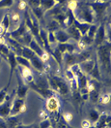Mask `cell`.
<instances>
[{"label":"cell","mask_w":111,"mask_h":128,"mask_svg":"<svg viewBox=\"0 0 111 128\" xmlns=\"http://www.w3.org/2000/svg\"><path fill=\"white\" fill-rule=\"evenodd\" d=\"M54 1L56 2V4H63L67 0H54Z\"/></svg>","instance_id":"cell-53"},{"label":"cell","mask_w":111,"mask_h":128,"mask_svg":"<svg viewBox=\"0 0 111 128\" xmlns=\"http://www.w3.org/2000/svg\"><path fill=\"white\" fill-rule=\"evenodd\" d=\"M48 43H49V45L55 43L56 38H55V35H54V32H52V31L48 32Z\"/></svg>","instance_id":"cell-41"},{"label":"cell","mask_w":111,"mask_h":128,"mask_svg":"<svg viewBox=\"0 0 111 128\" xmlns=\"http://www.w3.org/2000/svg\"><path fill=\"white\" fill-rule=\"evenodd\" d=\"M16 128H33V124H31V125H24V124H21V123H18Z\"/></svg>","instance_id":"cell-50"},{"label":"cell","mask_w":111,"mask_h":128,"mask_svg":"<svg viewBox=\"0 0 111 128\" xmlns=\"http://www.w3.org/2000/svg\"><path fill=\"white\" fill-rule=\"evenodd\" d=\"M0 128H8V127H7L6 122H5V120L0 118Z\"/></svg>","instance_id":"cell-51"},{"label":"cell","mask_w":111,"mask_h":128,"mask_svg":"<svg viewBox=\"0 0 111 128\" xmlns=\"http://www.w3.org/2000/svg\"><path fill=\"white\" fill-rule=\"evenodd\" d=\"M94 65H95V60L90 59V58L87 59V60H85V61H83V62H80V63L78 64L81 72L83 73V74H88V75L92 71Z\"/></svg>","instance_id":"cell-13"},{"label":"cell","mask_w":111,"mask_h":128,"mask_svg":"<svg viewBox=\"0 0 111 128\" xmlns=\"http://www.w3.org/2000/svg\"><path fill=\"white\" fill-rule=\"evenodd\" d=\"M6 120V124H7V127L8 128H16L17 126V124L19 123V121L16 118V116H9L7 118H5Z\"/></svg>","instance_id":"cell-25"},{"label":"cell","mask_w":111,"mask_h":128,"mask_svg":"<svg viewBox=\"0 0 111 128\" xmlns=\"http://www.w3.org/2000/svg\"><path fill=\"white\" fill-rule=\"evenodd\" d=\"M0 62H1V60H0Z\"/></svg>","instance_id":"cell-56"},{"label":"cell","mask_w":111,"mask_h":128,"mask_svg":"<svg viewBox=\"0 0 111 128\" xmlns=\"http://www.w3.org/2000/svg\"><path fill=\"white\" fill-rule=\"evenodd\" d=\"M88 6L92 10V12L96 14V16L98 18H102L103 16V14L105 13L106 8L109 6V2L108 1L104 2L102 0H96L94 3L88 4Z\"/></svg>","instance_id":"cell-2"},{"label":"cell","mask_w":111,"mask_h":128,"mask_svg":"<svg viewBox=\"0 0 111 128\" xmlns=\"http://www.w3.org/2000/svg\"><path fill=\"white\" fill-rule=\"evenodd\" d=\"M58 27H59V24L56 22V20H52V22H50L49 24V25H48V28H49V30L52 32L56 31L57 29H58Z\"/></svg>","instance_id":"cell-42"},{"label":"cell","mask_w":111,"mask_h":128,"mask_svg":"<svg viewBox=\"0 0 111 128\" xmlns=\"http://www.w3.org/2000/svg\"><path fill=\"white\" fill-rule=\"evenodd\" d=\"M57 48L59 50V52L64 54L66 52H69V54H73L74 52V48H75V46L72 45V44H70V43H59L58 46H57Z\"/></svg>","instance_id":"cell-16"},{"label":"cell","mask_w":111,"mask_h":128,"mask_svg":"<svg viewBox=\"0 0 111 128\" xmlns=\"http://www.w3.org/2000/svg\"><path fill=\"white\" fill-rule=\"evenodd\" d=\"M20 56L24 57V58H26V59H28V60H30L33 56H35V52L32 50L31 48H29L28 47H25V46H22V48H21V54Z\"/></svg>","instance_id":"cell-24"},{"label":"cell","mask_w":111,"mask_h":128,"mask_svg":"<svg viewBox=\"0 0 111 128\" xmlns=\"http://www.w3.org/2000/svg\"><path fill=\"white\" fill-rule=\"evenodd\" d=\"M60 108V103L58 101V99L54 97V96H51L48 99V102H47V109H48L49 112H53L58 111V109Z\"/></svg>","instance_id":"cell-15"},{"label":"cell","mask_w":111,"mask_h":128,"mask_svg":"<svg viewBox=\"0 0 111 128\" xmlns=\"http://www.w3.org/2000/svg\"><path fill=\"white\" fill-rule=\"evenodd\" d=\"M7 60H8V62L10 63V80H9L8 86H10V82H11V80H12L13 73H14L16 65H17L16 60V54H15L13 50H10L9 54L7 56Z\"/></svg>","instance_id":"cell-12"},{"label":"cell","mask_w":111,"mask_h":128,"mask_svg":"<svg viewBox=\"0 0 111 128\" xmlns=\"http://www.w3.org/2000/svg\"><path fill=\"white\" fill-rule=\"evenodd\" d=\"M90 52H86V50H82V52H80L78 54H76V58H77V64H79L80 62H83L85 60H87L90 58Z\"/></svg>","instance_id":"cell-27"},{"label":"cell","mask_w":111,"mask_h":128,"mask_svg":"<svg viewBox=\"0 0 111 128\" xmlns=\"http://www.w3.org/2000/svg\"><path fill=\"white\" fill-rule=\"evenodd\" d=\"M106 39V30H105V26L104 24H101L100 27L97 29L96 35L94 37V43L96 44V46H100L103 45V43Z\"/></svg>","instance_id":"cell-6"},{"label":"cell","mask_w":111,"mask_h":128,"mask_svg":"<svg viewBox=\"0 0 111 128\" xmlns=\"http://www.w3.org/2000/svg\"><path fill=\"white\" fill-rule=\"evenodd\" d=\"M21 77H22L21 79L23 80V82H27V84H30L34 80V77L32 75L31 70L28 67H22V69H21Z\"/></svg>","instance_id":"cell-19"},{"label":"cell","mask_w":111,"mask_h":128,"mask_svg":"<svg viewBox=\"0 0 111 128\" xmlns=\"http://www.w3.org/2000/svg\"><path fill=\"white\" fill-rule=\"evenodd\" d=\"M89 116H90V121L95 123V122H97V120H99V118H100V114L96 110H91L90 112H89Z\"/></svg>","instance_id":"cell-34"},{"label":"cell","mask_w":111,"mask_h":128,"mask_svg":"<svg viewBox=\"0 0 111 128\" xmlns=\"http://www.w3.org/2000/svg\"><path fill=\"white\" fill-rule=\"evenodd\" d=\"M52 79L55 82L58 93H60L61 95H66V94H68L70 92V86H68L67 82L64 80L63 78L58 77V76H53Z\"/></svg>","instance_id":"cell-4"},{"label":"cell","mask_w":111,"mask_h":128,"mask_svg":"<svg viewBox=\"0 0 111 128\" xmlns=\"http://www.w3.org/2000/svg\"><path fill=\"white\" fill-rule=\"evenodd\" d=\"M8 88L9 86H6V88H2V89L0 90V104H2V103L5 101L6 97H7V90H8Z\"/></svg>","instance_id":"cell-37"},{"label":"cell","mask_w":111,"mask_h":128,"mask_svg":"<svg viewBox=\"0 0 111 128\" xmlns=\"http://www.w3.org/2000/svg\"><path fill=\"white\" fill-rule=\"evenodd\" d=\"M32 12H33V14H34V16H36V18L39 20H41L44 15H45V11L43 10L42 7H36V8H32Z\"/></svg>","instance_id":"cell-30"},{"label":"cell","mask_w":111,"mask_h":128,"mask_svg":"<svg viewBox=\"0 0 111 128\" xmlns=\"http://www.w3.org/2000/svg\"><path fill=\"white\" fill-rule=\"evenodd\" d=\"M1 24L4 26V28H5V31L7 32L9 30V27H10V16H9L8 14H6L4 18H3V20H2V22H1Z\"/></svg>","instance_id":"cell-35"},{"label":"cell","mask_w":111,"mask_h":128,"mask_svg":"<svg viewBox=\"0 0 111 128\" xmlns=\"http://www.w3.org/2000/svg\"><path fill=\"white\" fill-rule=\"evenodd\" d=\"M10 24H12L13 25H16V27L20 24V16L17 13H14L12 18H10Z\"/></svg>","instance_id":"cell-32"},{"label":"cell","mask_w":111,"mask_h":128,"mask_svg":"<svg viewBox=\"0 0 111 128\" xmlns=\"http://www.w3.org/2000/svg\"><path fill=\"white\" fill-rule=\"evenodd\" d=\"M98 58L101 65L104 68L106 73L110 72V45L98 46Z\"/></svg>","instance_id":"cell-1"},{"label":"cell","mask_w":111,"mask_h":128,"mask_svg":"<svg viewBox=\"0 0 111 128\" xmlns=\"http://www.w3.org/2000/svg\"><path fill=\"white\" fill-rule=\"evenodd\" d=\"M28 86L29 88H31L33 89L34 91H36L37 93H39L41 96H43V97H45V98H49V97H51V96H53V91L51 90V89H45V88H38V86H36V84H34V80L31 82L30 84H28Z\"/></svg>","instance_id":"cell-10"},{"label":"cell","mask_w":111,"mask_h":128,"mask_svg":"<svg viewBox=\"0 0 111 128\" xmlns=\"http://www.w3.org/2000/svg\"><path fill=\"white\" fill-rule=\"evenodd\" d=\"M63 60L65 61V64L67 67H71L74 64H77V58H76V54H69L66 52L63 54Z\"/></svg>","instance_id":"cell-17"},{"label":"cell","mask_w":111,"mask_h":128,"mask_svg":"<svg viewBox=\"0 0 111 128\" xmlns=\"http://www.w3.org/2000/svg\"><path fill=\"white\" fill-rule=\"evenodd\" d=\"M65 75H66V77H67V79L69 80H72L73 78H75V76H74V74L72 73L70 68H67V70H66V72H65Z\"/></svg>","instance_id":"cell-43"},{"label":"cell","mask_w":111,"mask_h":128,"mask_svg":"<svg viewBox=\"0 0 111 128\" xmlns=\"http://www.w3.org/2000/svg\"><path fill=\"white\" fill-rule=\"evenodd\" d=\"M97 29H98V26H97V25H93V24H91L90 28L88 29L87 33H86L85 35H87L89 38H91V39H93V40H94V37H95V35H96Z\"/></svg>","instance_id":"cell-33"},{"label":"cell","mask_w":111,"mask_h":128,"mask_svg":"<svg viewBox=\"0 0 111 128\" xmlns=\"http://www.w3.org/2000/svg\"><path fill=\"white\" fill-rule=\"evenodd\" d=\"M25 111H26V105L24 103V99L16 97L14 99V101L12 102L10 116H17V114H19L21 112H24Z\"/></svg>","instance_id":"cell-3"},{"label":"cell","mask_w":111,"mask_h":128,"mask_svg":"<svg viewBox=\"0 0 111 128\" xmlns=\"http://www.w3.org/2000/svg\"><path fill=\"white\" fill-rule=\"evenodd\" d=\"M54 35H55L56 41L59 43H67L71 39V37L69 36V34L67 32H65L64 30H60V29H57L54 32Z\"/></svg>","instance_id":"cell-18"},{"label":"cell","mask_w":111,"mask_h":128,"mask_svg":"<svg viewBox=\"0 0 111 128\" xmlns=\"http://www.w3.org/2000/svg\"><path fill=\"white\" fill-rule=\"evenodd\" d=\"M62 118L68 123V122H70L72 120V114H71V112H65V114H63V118Z\"/></svg>","instance_id":"cell-45"},{"label":"cell","mask_w":111,"mask_h":128,"mask_svg":"<svg viewBox=\"0 0 111 128\" xmlns=\"http://www.w3.org/2000/svg\"><path fill=\"white\" fill-rule=\"evenodd\" d=\"M68 34H69V36L72 38V39H74L75 41H79L80 38H81V34H80V32L78 31V29L72 24L71 25L70 27H68V32H67Z\"/></svg>","instance_id":"cell-21"},{"label":"cell","mask_w":111,"mask_h":128,"mask_svg":"<svg viewBox=\"0 0 111 128\" xmlns=\"http://www.w3.org/2000/svg\"><path fill=\"white\" fill-rule=\"evenodd\" d=\"M27 7V3L25 0H19V3H18V9L19 10H25Z\"/></svg>","instance_id":"cell-46"},{"label":"cell","mask_w":111,"mask_h":128,"mask_svg":"<svg viewBox=\"0 0 111 128\" xmlns=\"http://www.w3.org/2000/svg\"><path fill=\"white\" fill-rule=\"evenodd\" d=\"M26 32H28V29H27V27H26V25H25V22H22L19 24L14 31L11 32L10 37L17 41L21 36H23Z\"/></svg>","instance_id":"cell-9"},{"label":"cell","mask_w":111,"mask_h":128,"mask_svg":"<svg viewBox=\"0 0 111 128\" xmlns=\"http://www.w3.org/2000/svg\"><path fill=\"white\" fill-rule=\"evenodd\" d=\"M102 1H104V2H106V1H107V0H102Z\"/></svg>","instance_id":"cell-54"},{"label":"cell","mask_w":111,"mask_h":128,"mask_svg":"<svg viewBox=\"0 0 111 128\" xmlns=\"http://www.w3.org/2000/svg\"><path fill=\"white\" fill-rule=\"evenodd\" d=\"M79 22H87V24H92L94 22V13L92 12V10L89 8L83 9L81 11V15L80 18H76Z\"/></svg>","instance_id":"cell-8"},{"label":"cell","mask_w":111,"mask_h":128,"mask_svg":"<svg viewBox=\"0 0 111 128\" xmlns=\"http://www.w3.org/2000/svg\"><path fill=\"white\" fill-rule=\"evenodd\" d=\"M40 58L42 59V60H43V61H44V62L48 61V59H49V54H48V52H46V50H45V52H44V54H42V56H41Z\"/></svg>","instance_id":"cell-49"},{"label":"cell","mask_w":111,"mask_h":128,"mask_svg":"<svg viewBox=\"0 0 111 128\" xmlns=\"http://www.w3.org/2000/svg\"><path fill=\"white\" fill-rule=\"evenodd\" d=\"M56 5V2L54 0H41V7L45 11V13L53 8Z\"/></svg>","instance_id":"cell-23"},{"label":"cell","mask_w":111,"mask_h":128,"mask_svg":"<svg viewBox=\"0 0 111 128\" xmlns=\"http://www.w3.org/2000/svg\"><path fill=\"white\" fill-rule=\"evenodd\" d=\"M28 2L32 8L41 7V0H28Z\"/></svg>","instance_id":"cell-44"},{"label":"cell","mask_w":111,"mask_h":128,"mask_svg":"<svg viewBox=\"0 0 111 128\" xmlns=\"http://www.w3.org/2000/svg\"><path fill=\"white\" fill-rule=\"evenodd\" d=\"M76 8H77V1L76 0H70V2L68 3V9L70 11L73 12Z\"/></svg>","instance_id":"cell-40"},{"label":"cell","mask_w":111,"mask_h":128,"mask_svg":"<svg viewBox=\"0 0 111 128\" xmlns=\"http://www.w3.org/2000/svg\"><path fill=\"white\" fill-rule=\"evenodd\" d=\"M16 63L19 64V65L22 66V67H28V68L30 67V61H29L28 59L22 57L21 56H16Z\"/></svg>","instance_id":"cell-29"},{"label":"cell","mask_w":111,"mask_h":128,"mask_svg":"<svg viewBox=\"0 0 111 128\" xmlns=\"http://www.w3.org/2000/svg\"><path fill=\"white\" fill-rule=\"evenodd\" d=\"M17 82H18V86H17V89H16V97L24 99L28 89H29V86H28V84H26L24 82L22 79L19 78V75H17Z\"/></svg>","instance_id":"cell-7"},{"label":"cell","mask_w":111,"mask_h":128,"mask_svg":"<svg viewBox=\"0 0 111 128\" xmlns=\"http://www.w3.org/2000/svg\"><path fill=\"white\" fill-rule=\"evenodd\" d=\"M34 84H36V86H38V88H45V89L49 88L48 78H46V77H41V78H39L38 80H36V82H34Z\"/></svg>","instance_id":"cell-26"},{"label":"cell","mask_w":111,"mask_h":128,"mask_svg":"<svg viewBox=\"0 0 111 128\" xmlns=\"http://www.w3.org/2000/svg\"><path fill=\"white\" fill-rule=\"evenodd\" d=\"M49 128H52V127H51V126H50V127H49Z\"/></svg>","instance_id":"cell-55"},{"label":"cell","mask_w":111,"mask_h":128,"mask_svg":"<svg viewBox=\"0 0 111 128\" xmlns=\"http://www.w3.org/2000/svg\"><path fill=\"white\" fill-rule=\"evenodd\" d=\"M99 101L102 104H108L110 102V95L109 94H104V95H102V96L100 95Z\"/></svg>","instance_id":"cell-39"},{"label":"cell","mask_w":111,"mask_h":128,"mask_svg":"<svg viewBox=\"0 0 111 128\" xmlns=\"http://www.w3.org/2000/svg\"><path fill=\"white\" fill-rule=\"evenodd\" d=\"M77 46H78V48H79L81 50H84L86 48V47H87V45L81 40V39H80L79 41H77Z\"/></svg>","instance_id":"cell-48"},{"label":"cell","mask_w":111,"mask_h":128,"mask_svg":"<svg viewBox=\"0 0 111 128\" xmlns=\"http://www.w3.org/2000/svg\"><path fill=\"white\" fill-rule=\"evenodd\" d=\"M72 24L78 29V31L80 32V34H81V36H83V35H85L86 33H87L88 29L90 28V26H91V24H87V22H79L75 16H74V18H73V22Z\"/></svg>","instance_id":"cell-14"},{"label":"cell","mask_w":111,"mask_h":128,"mask_svg":"<svg viewBox=\"0 0 111 128\" xmlns=\"http://www.w3.org/2000/svg\"><path fill=\"white\" fill-rule=\"evenodd\" d=\"M15 0H0V9L9 8L14 4Z\"/></svg>","instance_id":"cell-36"},{"label":"cell","mask_w":111,"mask_h":128,"mask_svg":"<svg viewBox=\"0 0 111 128\" xmlns=\"http://www.w3.org/2000/svg\"><path fill=\"white\" fill-rule=\"evenodd\" d=\"M93 79H95L96 80L100 82L101 80V72H100V65L98 63V60H95V65L92 69V71L89 74Z\"/></svg>","instance_id":"cell-22"},{"label":"cell","mask_w":111,"mask_h":128,"mask_svg":"<svg viewBox=\"0 0 111 128\" xmlns=\"http://www.w3.org/2000/svg\"><path fill=\"white\" fill-rule=\"evenodd\" d=\"M29 61H30V65H32L37 71L41 73L46 72V64L38 56H33Z\"/></svg>","instance_id":"cell-11"},{"label":"cell","mask_w":111,"mask_h":128,"mask_svg":"<svg viewBox=\"0 0 111 128\" xmlns=\"http://www.w3.org/2000/svg\"><path fill=\"white\" fill-rule=\"evenodd\" d=\"M28 48H31L32 50L35 52V54L38 56L39 57H41L42 54H44V52H45V50L42 48L40 45L38 44V42L36 40H34V39H33V40L30 42V44L28 45Z\"/></svg>","instance_id":"cell-20"},{"label":"cell","mask_w":111,"mask_h":128,"mask_svg":"<svg viewBox=\"0 0 111 128\" xmlns=\"http://www.w3.org/2000/svg\"><path fill=\"white\" fill-rule=\"evenodd\" d=\"M91 125H92V124H91V121L88 120H82V122H81V127L82 128H89Z\"/></svg>","instance_id":"cell-47"},{"label":"cell","mask_w":111,"mask_h":128,"mask_svg":"<svg viewBox=\"0 0 111 128\" xmlns=\"http://www.w3.org/2000/svg\"><path fill=\"white\" fill-rule=\"evenodd\" d=\"M99 98H100V90L95 89V90H92L89 92V99L92 101V102H98L99 101Z\"/></svg>","instance_id":"cell-31"},{"label":"cell","mask_w":111,"mask_h":128,"mask_svg":"<svg viewBox=\"0 0 111 128\" xmlns=\"http://www.w3.org/2000/svg\"><path fill=\"white\" fill-rule=\"evenodd\" d=\"M5 33H6V31H5L4 26L0 24V37H3V35H4Z\"/></svg>","instance_id":"cell-52"},{"label":"cell","mask_w":111,"mask_h":128,"mask_svg":"<svg viewBox=\"0 0 111 128\" xmlns=\"http://www.w3.org/2000/svg\"><path fill=\"white\" fill-rule=\"evenodd\" d=\"M38 125H39V128H49L51 126V122L48 118H45L42 120Z\"/></svg>","instance_id":"cell-38"},{"label":"cell","mask_w":111,"mask_h":128,"mask_svg":"<svg viewBox=\"0 0 111 128\" xmlns=\"http://www.w3.org/2000/svg\"><path fill=\"white\" fill-rule=\"evenodd\" d=\"M10 96L7 95L5 101L0 104V118L5 120L10 116V111H11V106H12V101L10 100Z\"/></svg>","instance_id":"cell-5"},{"label":"cell","mask_w":111,"mask_h":128,"mask_svg":"<svg viewBox=\"0 0 111 128\" xmlns=\"http://www.w3.org/2000/svg\"><path fill=\"white\" fill-rule=\"evenodd\" d=\"M51 54H52V56L54 57V59L57 61V63H59L60 67H61V63H62V61H63V54L59 52V50H58L57 48H55L53 50H52Z\"/></svg>","instance_id":"cell-28"}]
</instances>
